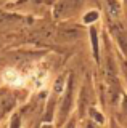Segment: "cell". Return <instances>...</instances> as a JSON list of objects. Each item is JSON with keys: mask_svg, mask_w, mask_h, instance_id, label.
Instances as JSON below:
<instances>
[{"mask_svg": "<svg viewBox=\"0 0 127 128\" xmlns=\"http://www.w3.org/2000/svg\"><path fill=\"white\" fill-rule=\"evenodd\" d=\"M71 98H73V77H69V83H68V93H66V98L61 104V114H68L69 106H71Z\"/></svg>", "mask_w": 127, "mask_h": 128, "instance_id": "1", "label": "cell"}, {"mask_svg": "<svg viewBox=\"0 0 127 128\" xmlns=\"http://www.w3.org/2000/svg\"><path fill=\"white\" fill-rule=\"evenodd\" d=\"M15 106V98H11L10 94L0 96V110H10Z\"/></svg>", "mask_w": 127, "mask_h": 128, "instance_id": "2", "label": "cell"}, {"mask_svg": "<svg viewBox=\"0 0 127 128\" xmlns=\"http://www.w3.org/2000/svg\"><path fill=\"white\" fill-rule=\"evenodd\" d=\"M3 78H5V82H8V83H21V77H19V74L18 72H15V70H7L5 72V75H3Z\"/></svg>", "mask_w": 127, "mask_h": 128, "instance_id": "3", "label": "cell"}, {"mask_svg": "<svg viewBox=\"0 0 127 128\" xmlns=\"http://www.w3.org/2000/svg\"><path fill=\"white\" fill-rule=\"evenodd\" d=\"M97 18H98V13H97V11H92V13H89V14L84 18V21H85V22H92L93 19H97Z\"/></svg>", "mask_w": 127, "mask_h": 128, "instance_id": "4", "label": "cell"}, {"mask_svg": "<svg viewBox=\"0 0 127 128\" xmlns=\"http://www.w3.org/2000/svg\"><path fill=\"white\" fill-rule=\"evenodd\" d=\"M90 115H92V117H93L95 120H97V122H100V123L103 122V117H101V115L98 114V112L95 110V109H92V110H90Z\"/></svg>", "mask_w": 127, "mask_h": 128, "instance_id": "5", "label": "cell"}, {"mask_svg": "<svg viewBox=\"0 0 127 128\" xmlns=\"http://www.w3.org/2000/svg\"><path fill=\"white\" fill-rule=\"evenodd\" d=\"M61 90H63V78H58L56 80V85H55V91H58V93H59Z\"/></svg>", "mask_w": 127, "mask_h": 128, "instance_id": "6", "label": "cell"}, {"mask_svg": "<svg viewBox=\"0 0 127 128\" xmlns=\"http://www.w3.org/2000/svg\"><path fill=\"white\" fill-rule=\"evenodd\" d=\"M18 126H19V120L15 118V120H13V126H11V128H18Z\"/></svg>", "mask_w": 127, "mask_h": 128, "instance_id": "7", "label": "cell"}, {"mask_svg": "<svg viewBox=\"0 0 127 128\" xmlns=\"http://www.w3.org/2000/svg\"><path fill=\"white\" fill-rule=\"evenodd\" d=\"M68 128H74V122H71L69 125H68Z\"/></svg>", "mask_w": 127, "mask_h": 128, "instance_id": "8", "label": "cell"}, {"mask_svg": "<svg viewBox=\"0 0 127 128\" xmlns=\"http://www.w3.org/2000/svg\"><path fill=\"white\" fill-rule=\"evenodd\" d=\"M89 128H92V126H90V125H89Z\"/></svg>", "mask_w": 127, "mask_h": 128, "instance_id": "9", "label": "cell"}]
</instances>
